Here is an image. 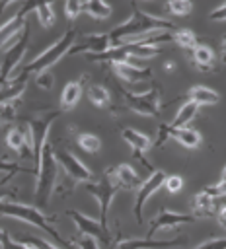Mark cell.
<instances>
[{"label": "cell", "mask_w": 226, "mask_h": 249, "mask_svg": "<svg viewBox=\"0 0 226 249\" xmlns=\"http://www.w3.org/2000/svg\"><path fill=\"white\" fill-rule=\"evenodd\" d=\"M173 41V31H156L146 37L134 39L131 43H123L117 47H111L105 53L99 54H88L92 62H131L132 58H150L162 53V45Z\"/></svg>", "instance_id": "obj_1"}, {"label": "cell", "mask_w": 226, "mask_h": 249, "mask_svg": "<svg viewBox=\"0 0 226 249\" xmlns=\"http://www.w3.org/2000/svg\"><path fill=\"white\" fill-rule=\"evenodd\" d=\"M131 8H132V14L129 16V19L115 25L111 31H107V39H109L111 47L129 43V41H132V37H138V39L146 37L156 31H175L173 21L154 16V14H148V12H142L138 8V4H134V2L131 4Z\"/></svg>", "instance_id": "obj_2"}, {"label": "cell", "mask_w": 226, "mask_h": 249, "mask_svg": "<svg viewBox=\"0 0 226 249\" xmlns=\"http://www.w3.org/2000/svg\"><path fill=\"white\" fill-rule=\"evenodd\" d=\"M0 214H2V216H8V218L23 220V222H27V224H33V226L41 228L45 233H49V235L56 241V245H58L60 249H76V247L72 245V241L62 239V235L53 228L51 220H49L39 208H35V206L21 204V202H14V200H12V202L2 200V202H0Z\"/></svg>", "instance_id": "obj_3"}, {"label": "cell", "mask_w": 226, "mask_h": 249, "mask_svg": "<svg viewBox=\"0 0 226 249\" xmlns=\"http://www.w3.org/2000/svg\"><path fill=\"white\" fill-rule=\"evenodd\" d=\"M56 158L55 150L51 146V140L43 144L41 156H39V165H37V187H35V208L47 206L51 200L55 183H56Z\"/></svg>", "instance_id": "obj_4"}, {"label": "cell", "mask_w": 226, "mask_h": 249, "mask_svg": "<svg viewBox=\"0 0 226 249\" xmlns=\"http://www.w3.org/2000/svg\"><path fill=\"white\" fill-rule=\"evenodd\" d=\"M76 37H78V33H76V29H68L58 41H55L49 49H45L37 58H33L29 64H25L21 70H19V78H25L27 80V76L29 74H41V72H49V68L53 66V64H56L64 54H68V51L74 47V41H76Z\"/></svg>", "instance_id": "obj_5"}, {"label": "cell", "mask_w": 226, "mask_h": 249, "mask_svg": "<svg viewBox=\"0 0 226 249\" xmlns=\"http://www.w3.org/2000/svg\"><path fill=\"white\" fill-rule=\"evenodd\" d=\"M84 189L97 200L99 204V218L97 222L107 230V212H109V204L113 200V196L117 195L119 191V185L113 177V167H107L103 177L99 181H90V183H84Z\"/></svg>", "instance_id": "obj_6"}, {"label": "cell", "mask_w": 226, "mask_h": 249, "mask_svg": "<svg viewBox=\"0 0 226 249\" xmlns=\"http://www.w3.org/2000/svg\"><path fill=\"white\" fill-rule=\"evenodd\" d=\"M121 93L129 105V109H132L138 115H146V117H158L160 115V97L162 91L158 86H152L148 91L144 93H134V91H127L121 88Z\"/></svg>", "instance_id": "obj_7"}, {"label": "cell", "mask_w": 226, "mask_h": 249, "mask_svg": "<svg viewBox=\"0 0 226 249\" xmlns=\"http://www.w3.org/2000/svg\"><path fill=\"white\" fill-rule=\"evenodd\" d=\"M27 39H29V27L25 25L23 31L19 33V37L8 45L6 53H4V58H2V64H0V86L10 82V76L14 74L16 66L21 62L23 54H25V49H27Z\"/></svg>", "instance_id": "obj_8"}, {"label": "cell", "mask_w": 226, "mask_h": 249, "mask_svg": "<svg viewBox=\"0 0 226 249\" xmlns=\"http://www.w3.org/2000/svg\"><path fill=\"white\" fill-rule=\"evenodd\" d=\"M166 171L162 169H152L150 175L142 181V185L138 187L136 191V198H134V218H136V224L142 226L144 224V216H142V208H144V202L160 189L164 187V181H166Z\"/></svg>", "instance_id": "obj_9"}, {"label": "cell", "mask_w": 226, "mask_h": 249, "mask_svg": "<svg viewBox=\"0 0 226 249\" xmlns=\"http://www.w3.org/2000/svg\"><path fill=\"white\" fill-rule=\"evenodd\" d=\"M168 138H175L181 146L191 148V150H195V148H199V146H201V132H199L197 128L183 126V128H175V130H171L168 124H160L158 136H156V140L152 142V146L162 148V146L166 144V140H168Z\"/></svg>", "instance_id": "obj_10"}, {"label": "cell", "mask_w": 226, "mask_h": 249, "mask_svg": "<svg viewBox=\"0 0 226 249\" xmlns=\"http://www.w3.org/2000/svg\"><path fill=\"white\" fill-rule=\"evenodd\" d=\"M58 117V111L55 113H49L41 119H35V121H29L27 123V134H29V140H31V148H33V160H35V169L39 165V156H41V150H43V144L47 142V132H49V126L51 123Z\"/></svg>", "instance_id": "obj_11"}, {"label": "cell", "mask_w": 226, "mask_h": 249, "mask_svg": "<svg viewBox=\"0 0 226 249\" xmlns=\"http://www.w3.org/2000/svg\"><path fill=\"white\" fill-rule=\"evenodd\" d=\"M66 216L76 224V228L82 231V235L86 237H92L95 241H101L103 245H111V237H109V231L94 218L78 212V210H66Z\"/></svg>", "instance_id": "obj_12"}, {"label": "cell", "mask_w": 226, "mask_h": 249, "mask_svg": "<svg viewBox=\"0 0 226 249\" xmlns=\"http://www.w3.org/2000/svg\"><path fill=\"white\" fill-rule=\"evenodd\" d=\"M195 220L197 218L193 214H183V212H173L170 208H164V210H160V214H156L150 220V228H148L144 237L152 239L154 233L160 231V230H171V228H177L181 224H193Z\"/></svg>", "instance_id": "obj_13"}, {"label": "cell", "mask_w": 226, "mask_h": 249, "mask_svg": "<svg viewBox=\"0 0 226 249\" xmlns=\"http://www.w3.org/2000/svg\"><path fill=\"white\" fill-rule=\"evenodd\" d=\"M35 6H37V4H33V2L23 4V6H21V10H19V14L12 16L10 19H6V21L0 25V49H4V47H8V45H12V43L19 37V33H21V31H23V27L27 25L25 16H27V12L35 10Z\"/></svg>", "instance_id": "obj_14"}, {"label": "cell", "mask_w": 226, "mask_h": 249, "mask_svg": "<svg viewBox=\"0 0 226 249\" xmlns=\"http://www.w3.org/2000/svg\"><path fill=\"white\" fill-rule=\"evenodd\" d=\"M55 158H56V163L64 169V173L68 177H72L74 181H80V183H90L92 181V171L90 167H86L74 154H70L68 150H58L55 152Z\"/></svg>", "instance_id": "obj_15"}, {"label": "cell", "mask_w": 226, "mask_h": 249, "mask_svg": "<svg viewBox=\"0 0 226 249\" xmlns=\"http://www.w3.org/2000/svg\"><path fill=\"white\" fill-rule=\"evenodd\" d=\"M185 239H148V237H129V239H117L113 249H166V247H177L183 245Z\"/></svg>", "instance_id": "obj_16"}, {"label": "cell", "mask_w": 226, "mask_h": 249, "mask_svg": "<svg viewBox=\"0 0 226 249\" xmlns=\"http://www.w3.org/2000/svg\"><path fill=\"white\" fill-rule=\"evenodd\" d=\"M121 136H123V140L131 146V150H132V154H134V158L148 169V171H152V165L144 160V152L152 146V140H150V136H146L144 132H140V130H134V128H123L121 130Z\"/></svg>", "instance_id": "obj_17"}, {"label": "cell", "mask_w": 226, "mask_h": 249, "mask_svg": "<svg viewBox=\"0 0 226 249\" xmlns=\"http://www.w3.org/2000/svg\"><path fill=\"white\" fill-rule=\"evenodd\" d=\"M6 142H8V146H10L14 152H18L19 158H23V160H33V148H31V140H29L27 130L10 128L8 134H6Z\"/></svg>", "instance_id": "obj_18"}, {"label": "cell", "mask_w": 226, "mask_h": 249, "mask_svg": "<svg viewBox=\"0 0 226 249\" xmlns=\"http://www.w3.org/2000/svg\"><path fill=\"white\" fill-rule=\"evenodd\" d=\"M111 66H113L115 74L125 82H140V80H148L152 76L150 68H144V66H138L132 62H113Z\"/></svg>", "instance_id": "obj_19"}, {"label": "cell", "mask_w": 226, "mask_h": 249, "mask_svg": "<svg viewBox=\"0 0 226 249\" xmlns=\"http://www.w3.org/2000/svg\"><path fill=\"white\" fill-rule=\"evenodd\" d=\"M113 177H115L119 189H129V191L131 189H136L138 191V187L142 185L138 173L129 163H119L117 167H113Z\"/></svg>", "instance_id": "obj_20"}, {"label": "cell", "mask_w": 226, "mask_h": 249, "mask_svg": "<svg viewBox=\"0 0 226 249\" xmlns=\"http://www.w3.org/2000/svg\"><path fill=\"white\" fill-rule=\"evenodd\" d=\"M191 58L195 62V66L201 70V72H214L216 70V64H214V53L208 45H197L193 51H191Z\"/></svg>", "instance_id": "obj_21"}, {"label": "cell", "mask_w": 226, "mask_h": 249, "mask_svg": "<svg viewBox=\"0 0 226 249\" xmlns=\"http://www.w3.org/2000/svg\"><path fill=\"white\" fill-rule=\"evenodd\" d=\"M80 95H82V82H80V80L68 82V84L62 88V93H60V111H70V109H74L76 103L80 101Z\"/></svg>", "instance_id": "obj_22"}, {"label": "cell", "mask_w": 226, "mask_h": 249, "mask_svg": "<svg viewBox=\"0 0 226 249\" xmlns=\"http://www.w3.org/2000/svg\"><path fill=\"white\" fill-rule=\"evenodd\" d=\"M25 86H27V80H25V78H19V76H16L14 80L2 84V86H0V103L19 99V95H21L23 89H25Z\"/></svg>", "instance_id": "obj_23"}, {"label": "cell", "mask_w": 226, "mask_h": 249, "mask_svg": "<svg viewBox=\"0 0 226 249\" xmlns=\"http://www.w3.org/2000/svg\"><path fill=\"white\" fill-rule=\"evenodd\" d=\"M189 101H193L195 105H216L220 101V95L207 86H193L189 89Z\"/></svg>", "instance_id": "obj_24"}, {"label": "cell", "mask_w": 226, "mask_h": 249, "mask_svg": "<svg viewBox=\"0 0 226 249\" xmlns=\"http://www.w3.org/2000/svg\"><path fill=\"white\" fill-rule=\"evenodd\" d=\"M197 109H199V105H195L193 101H185L181 107H179V111L175 113V117L171 119V123H168V126L171 128V130H175V128H183V126H187L193 119H195V115H197Z\"/></svg>", "instance_id": "obj_25"}, {"label": "cell", "mask_w": 226, "mask_h": 249, "mask_svg": "<svg viewBox=\"0 0 226 249\" xmlns=\"http://www.w3.org/2000/svg\"><path fill=\"white\" fill-rule=\"evenodd\" d=\"M212 214H214V198L207 191L197 193L193 198V216L195 218H207Z\"/></svg>", "instance_id": "obj_26"}, {"label": "cell", "mask_w": 226, "mask_h": 249, "mask_svg": "<svg viewBox=\"0 0 226 249\" xmlns=\"http://www.w3.org/2000/svg\"><path fill=\"white\" fill-rule=\"evenodd\" d=\"M84 12H88L95 19H107L113 10L103 0H88V2H84Z\"/></svg>", "instance_id": "obj_27"}, {"label": "cell", "mask_w": 226, "mask_h": 249, "mask_svg": "<svg viewBox=\"0 0 226 249\" xmlns=\"http://www.w3.org/2000/svg\"><path fill=\"white\" fill-rule=\"evenodd\" d=\"M88 97H90V101L95 105V107H101V109H105V107H109L111 105V95H109V91L103 88V86H97V84H92L90 88H88Z\"/></svg>", "instance_id": "obj_28"}, {"label": "cell", "mask_w": 226, "mask_h": 249, "mask_svg": "<svg viewBox=\"0 0 226 249\" xmlns=\"http://www.w3.org/2000/svg\"><path fill=\"white\" fill-rule=\"evenodd\" d=\"M173 41L179 45V47H183V49H195L199 43H197V35H195V31H191V29H175L173 31Z\"/></svg>", "instance_id": "obj_29"}, {"label": "cell", "mask_w": 226, "mask_h": 249, "mask_svg": "<svg viewBox=\"0 0 226 249\" xmlns=\"http://www.w3.org/2000/svg\"><path fill=\"white\" fill-rule=\"evenodd\" d=\"M33 12L37 14V19H39V23H41L43 27H51V25L55 23V10H53V6H51L49 2L37 4Z\"/></svg>", "instance_id": "obj_30"}, {"label": "cell", "mask_w": 226, "mask_h": 249, "mask_svg": "<svg viewBox=\"0 0 226 249\" xmlns=\"http://www.w3.org/2000/svg\"><path fill=\"white\" fill-rule=\"evenodd\" d=\"M18 105H19V99L0 103V124H8L18 117Z\"/></svg>", "instance_id": "obj_31"}, {"label": "cell", "mask_w": 226, "mask_h": 249, "mask_svg": "<svg viewBox=\"0 0 226 249\" xmlns=\"http://www.w3.org/2000/svg\"><path fill=\"white\" fill-rule=\"evenodd\" d=\"M16 241H19L21 245H25L29 249H60V247L53 245L51 241H45L43 237H33V235H21Z\"/></svg>", "instance_id": "obj_32"}, {"label": "cell", "mask_w": 226, "mask_h": 249, "mask_svg": "<svg viewBox=\"0 0 226 249\" xmlns=\"http://www.w3.org/2000/svg\"><path fill=\"white\" fill-rule=\"evenodd\" d=\"M78 146H80L82 150H86V152L94 154V152H97V150H99L101 140H99L95 134H92V132H82V134L78 136Z\"/></svg>", "instance_id": "obj_33"}, {"label": "cell", "mask_w": 226, "mask_h": 249, "mask_svg": "<svg viewBox=\"0 0 226 249\" xmlns=\"http://www.w3.org/2000/svg\"><path fill=\"white\" fill-rule=\"evenodd\" d=\"M0 173L14 175V173H37V171L35 169H29V167H23L18 161H10L6 158H0Z\"/></svg>", "instance_id": "obj_34"}, {"label": "cell", "mask_w": 226, "mask_h": 249, "mask_svg": "<svg viewBox=\"0 0 226 249\" xmlns=\"http://www.w3.org/2000/svg\"><path fill=\"white\" fill-rule=\"evenodd\" d=\"M168 10L173 16H187L193 10V4L189 0H170L168 2Z\"/></svg>", "instance_id": "obj_35"}, {"label": "cell", "mask_w": 226, "mask_h": 249, "mask_svg": "<svg viewBox=\"0 0 226 249\" xmlns=\"http://www.w3.org/2000/svg\"><path fill=\"white\" fill-rule=\"evenodd\" d=\"M164 189L168 193H171V195L179 193L183 189V177H179V175H168L166 181H164Z\"/></svg>", "instance_id": "obj_36"}, {"label": "cell", "mask_w": 226, "mask_h": 249, "mask_svg": "<svg viewBox=\"0 0 226 249\" xmlns=\"http://www.w3.org/2000/svg\"><path fill=\"white\" fill-rule=\"evenodd\" d=\"M84 12V2H78V0H68L64 4V14L70 18V19H76L80 14Z\"/></svg>", "instance_id": "obj_37"}, {"label": "cell", "mask_w": 226, "mask_h": 249, "mask_svg": "<svg viewBox=\"0 0 226 249\" xmlns=\"http://www.w3.org/2000/svg\"><path fill=\"white\" fill-rule=\"evenodd\" d=\"M203 191H207L212 198H218V196H226V181L224 179H220L218 183H214V185H210V187H205Z\"/></svg>", "instance_id": "obj_38"}, {"label": "cell", "mask_w": 226, "mask_h": 249, "mask_svg": "<svg viewBox=\"0 0 226 249\" xmlns=\"http://www.w3.org/2000/svg\"><path fill=\"white\" fill-rule=\"evenodd\" d=\"M195 249H226V237H212V239L197 245Z\"/></svg>", "instance_id": "obj_39"}, {"label": "cell", "mask_w": 226, "mask_h": 249, "mask_svg": "<svg viewBox=\"0 0 226 249\" xmlns=\"http://www.w3.org/2000/svg\"><path fill=\"white\" fill-rule=\"evenodd\" d=\"M35 84L43 89H49V88H53V76L49 72H41L35 76Z\"/></svg>", "instance_id": "obj_40"}, {"label": "cell", "mask_w": 226, "mask_h": 249, "mask_svg": "<svg viewBox=\"0 0 226 249\" xmlns=\"http://www.w3.org/2000/svg\"><path fill=\"white\" fill-rule=\"evenodd\" d=\"M208 18H210L212 21H220V19H226V2H224L222 6H218V8H214V10L208 14Z\"/></svg>", "instance_id": "obj_41"}, {"label": "cell", "mask_w": 226, "mask_h": 249, "mask_svg": "<svg viewBox=\"0 0 226 249\" xmlns=\"http://www.w3.org/2000/svg\"><path fill=\"white\" fill-rule=\"evenodd\" d=\"M2 249H29V247H25V245H21L19 241H16V239L8 237V239L4 241V245H2Z\"/></svg>", "instance_id": "obj_42"}, {"label": "cell", "mask_w": 226, "mask_h": 249, "mask_svg": "<svg viewBox=\"0 0 226 249\" xmlns=\"http://www.w3.org/2000/svg\"><path fill=\"white\" fill-rule=\"evenodd\" d=\"M4 198H16V193L10 191V189H0V202H2Z\"/></svg>", "instance_id": "obj_43"}, {"label": "cell", "mask_w": 226, "mask_h": 249, "mask_svg": "<svg viewBox=\"0 0 226 249\" xmlns=\"http://www.w3.org/2000/svg\"><path fill=\"white\" fill-rule=\"evenodd\" d=\"M218 224L226 230V206H222V208H220V212H218Z\"/></svg>", "instance_id": "obj_44"}, {"label": "cell", "mask_w": 226, "mask_h": 249, "mask_svg": "<svg viewBox=\"0 0 226 249\" xmlns=\"http://www.w3.org/2000/svg\"><path fill=\"white\" fill-rule=\"evenodd\" d=\"M8 237H10V235H8L4 230H0V245H4V241H6Z\"/></svg>", "instance_id": "obj_45"}, {"label": "cell", "mask_w": 226, "mask_h": 249, "mask_svg": "<svg viewBox=\"0 0 226 249\" xmlns=\"http://www.w3.org/2000/svg\"><path fill=\"white\" fill-rule=\"evenodd\" d=\"M222 58H224V62H226V37L222 39Z\"/></svg>", "instance_id": "obj_46"}, {"label": "cell", "mask_w": 226, "mask_h": 249, "mask_svg": "<svg viewBox=\"0 0 226 249\" xmlns=\"http://www.w3.org/2000/svg\"><path fill=\"white\" fill-rule=\"evenodd\" d=\"M173 68V62H166V70H171Z\"/></svg>", "instance_id": "obj_47"}, {"label": "cell", "mask_w": 226, "mask_h": 249, "mask_svg": "<svg viewBox=\"0 0 226 249\" xmlns=\"http://www.w3.org/2000/svg\"><path fill=\"white\" fill-rule=\"evenodd\" d=\"M222 179L226 181V165H224V169H222Z\"/></svg>", "instance_id": "obj_48"}]
</instances>
